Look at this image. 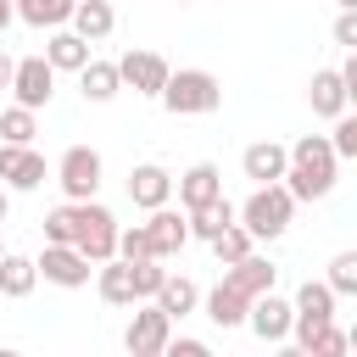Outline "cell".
<instances>
[{"label":"cell","mask_w":357,"mask_h":357,"mask_svg":"<svg viewBox=\"0 0 357 357\" xmlns=\"http://www.w3.org/2000/svg\"><path fill=\"white\" fill-rule=\"evenodd\" d=\"M335 167H340L335 139H329V134H301V139L290 145V173H284V184H290L296 201H324V195L335 190Z\"/></svg>","instance_id":"6da1fadb"},{"label":"cell","mask_w":357,"mask_h":357,"mask_svg":"<svg viewBox=\"0 0 357 357\" xmlns=\"http://www.w3.org/2000/svg\"><path fill=\"white\" fill-rule=\"evenodd\" d=\"M218 100H223V84H218L206 67H178V73L167 78V89H162V106H167L173 117H201V112H218Z\"/></svg>","instance_id":"7a4b0ae2"},{"label":"cell","mask_w":357,"mask_h":357,"mask_svg":"<svg viewBox=\"0 0 357 357\" xmlns=\"http://www.w3.org/2000/svg\"><path fill=\"white\" fill-rule=\"evenodd\" d=\"M290 212H296V195H290V184L279 178V184H257V190H251V201L240 206V223H245L257 240H279V234L290 229Z\"/></svg>","instance_id":"3957f363"},{"label":"cell","mask_w":357,"mask_h":357,"mask_svg":"<svg viewBox=\"0 0 357 357\" xmlns=\"http://www.w3.org/2000/svg\"><path fill=\"white\" fill-rule=\"evenodd\" d=\"M324 324H335V284H329V279H307V284L296 290V329H290L296 346L307 351Z\"/></svg>","instance_id":"277c9868"},{"label":"cell","mask_w":357,"mask_h":357,"mask_svg":"<svg viewBox=\"0 0 357 357\" xmlns=\"http://www.w3.org/2000/svg\"><path fill=\"white\" fill-rule=\"evenodd\" d=\"M167 340H173V312H167L162 301L139 307V312L128 318V329H123L128 357H162V351H167Z\"/></svg>","instance_id":"5b68a950"},{"label":"cell","mask_w":357,"mask_h":357,"mask_svg":"<svg viewBox=\"0 0 357 357\" xmlns=\"http://www.w3.org/2000/svg\"><path fill=\"white\" fill-rule=\"evenodd\" d=\"M117 218L106 212V206H95V201H78V251L89 257V262H112L117 257Z\"/></svg>","instance_id":"8992f818"},{"label":"cell","mask_w":357,"mask_h":357,"mask_svg":"<svg viewBox=\"0 0 357 357\" xmlns=\"http://www.w3.org/2000/svg\"><path fill=\"white\" fill-rule=\"evenodd\" d=\"M56 184L67 190V201H89L100 190V151L95 145H67L61 167H56Z\"/></svg>","instance_id":"52a82bcc"},{"label":"cell","mask_w":357,"mask_h":357,"mask_svg":"<svg viewBox=\"0 0 357 357\" xmlns=\"http://www.w3.org/2000/svg\"><path fill=\"white\" fill-rule=\"evenodd\" d=\"M11 95L22 100V106H50V95H56V67H50V56H22L17 61V78H11Z\"/></svg>","instance_id":"ba28073f"},{"label":"cell","mask_w":357,"mask_h":357,"mask_svg":"<svg viewBox=\"0 0 357 357\" xmlns=\"http://www.w3.org/2000/svg\"><path fill=\"white\" fill-rule=\"evenodd\" d=\"M251 329H257V340H268V346H279V340H290V329H296V301H284V296H257L251 301V318H245Z\"/></svg>","instance_id":"9c48e42d"},{"label":"cell","mask_w":357,"mask_h":357,"mask_svg":"<svg viewBox=\"0 0 357 357\" xmlns=\"http://www.w3.org/2000/svg\"><path fill=\"white\" fill-rule=\"evenodd\" d=\"M39 273H45L50 284H61V290H78V284H89V257H84L78 245H56V240H45Z\"/></svg>","instance_id":"30bf717a"},{"label":"cell","mask_w":357,"mask_h":357,"mask_svg":"<svg viewBox=\"0 0 357 357\" xmlns=\"http://www.w3.org/2000/svg\"><path fill=\"white\" fill-rule=\"evenodd\" d=\"M117 67H123V84H134V95H162L167 78H173V67L156 50H128Z\"/></svg>","instance_id":"8fae6325"},{"label":"cell","mask_w":357,"mask_h":357,"mask_svg":"<svg viewBox=\"0 0 357 357\" xmlns=\"http://www.w3.org/2000/svg\"><path fill=\"white\" fill-rule=\"evenodd\" d=\"M167 195H173V173H167L162 162H139V167L128 173V201H134V206L156 212V206H167Z\"/></svg>","instance_id":"7c38bea8"},{"label":"cell","mask_w":357,"mask_h":357,"mask_svg":"<svg viewBox=\"0 0 357 357\" xmlns=\"http://www.w3.org/2000/svg\"><path fill=\"white\" fill-rule=\"evenodd\" d=\"M0 178H6L11 190H39V184H45V156L6 139V145H0Z\"/></svg>","instance_id":"4fadbf2b"},{"label":"cell","mask_w":357,"mask_h":357,"mask_svg":"<svg viewBox=\"0 0 357 357\" xmlns=\"http://www.w3.org/2000/svg\"><path fill=\"white\" fill-rule=\"evenodd\" d=\"M240 167H245V178H251V184H279V178L290 173V151H284V145H273V139H257V145H245Z\"/></svg>","instance_id":"5bb4252c"},{"label":"cell","mask_w":357,"mask_h":357,"mask_svg":"<svg viewBox=\"0 0 357 357\" xmlns=\"http://www.w3.org/2000/svg\"><path fill=\"white\" fill-rule=\"evenodd\" d=\"M218 195H223V173H218L212 162H195V167L178 173V201H184V212H195V206H206V201H218Z\"/></svg>","instance_id":"9a60e30c"},{"label":"cell","mask_w":357,"mask_h":357,"mask_svg":"<svg viewBox=\"0 0 357 357\" xmlns=\"http://www.w3.org/2000/svg\"><path fill=\"white\" fill-rule=\"evenodd\" d=\"M273 273H279V268H273V262H268V257H257V251H251V257H240V262H229V268H223V279H229V284H234V290H240V296H251V301H257V296H268V290H273Z\"/></svg>","instance_id":"2e32d148"},{"label":"cell","mask_w":357,"mask_h":357,"mask_svg":"<svg viewBox=\"0 0 357 357\" xmlns=\"http://www.w3.org/2000/svg\"><path fill=\"white\" fill-rule=\"evenodd\" d=\"M307 100H312L318 117H340V112L351 106V100H346V78H340V67H318L312 84H307Z\"/></svg>","instance_id":"e0dca14e"},{"label":"cell","mask_w":357,"mask_h":357,"mask_svg":"<svg viewBox=\"0 0 357 357\" xmlns=\"http://www.w3.org/2000/svg\"><path fill=\"white\" fill-rule=\"evenodd\" d=\"M151 240H156V257H162V262L178 257V251L190 245V212L178 218L173 206H156V212H151Z\"/></svg>","instance_id":"ac0fdd59"},{"label":"cell","mask_w":357,"mask_h":357,"mask_svg":"<svg viewBox=\"0 0 357 357\" xmlns=\"http://www.w3.org/2000/svg\"><path fill=\"white\" fill-rule=\"evenodd\" d=\"M100 301H112V307H134V301H139V290H134V262H128V257L100 262Z\"/></svg>","instance_id":"d6986e66"},{"label":"cell","mask_w":357,"mask_h":357,"mask_svg":"<svg viewBox=\"0 0 357 357\" xmlns=\"http://www.w3.org/2000/svg\"><path fill=\"white\" fill-rule=\"evenodd\" d=\"M206 318H212L218 329H240V324L251 318V296H240V290H234V284L223 279V284H218V290L206 296Z\"/></svg>","instance_id":"ffe728a7"},{"label":"cell","mask_w":357,"mask_h":357,"mask_svg":"<svg viewBox=\"0 0 357 357\" xmlns=\"http://www.w3.org/2000/svg\"><path fill=\"white\" fill-rule=\"evenodd\" d=\"M45 56H50L56 73H84V67H89V39H84L78 28H73V33H50Z\"/></svg>","instance_id":"44dd1931"},{"label":"cell","mask_w":357,"mask_h":357,"mask_svg":"<svg viewBox=\"0 0 357 357\" xmlns=\"http://www.w3.org/2000/svg\"><path fill=\"white\" fill-rule=\"evenodd\" d=\"M39 284V262H28V257H17V251H6L0 257V296H11V301H22L28 290Z\"/></svg>","instance_id":"7402d4cb"},{"label":"cell","mask_w":357,"mask_h":357,"mask_svg":"<svg viewBox=\"0 0 357 357\" xmlns=\"http://www.w3.org/2000/svg\"><path fill=\"white\" fill-rule=\"evenodd\" d=\"M73 28L95 45V39H106L112 28H117V11H112V0H78V11H73Z\"/></svg>","instance_id":"603a6c76"},{"label":"cell","mask_w":357,"mask_h":357,"mask_svg":"<svg viewBox=\"0 0 357 357\" xmlns=\"http://www.w3.org/2000/svg\"><path fill=\"white\" fill-rule=\"evenodd\" d=\"M78 84H84V100H112V95L123 89V67H117V61H95V56H89V67L78 73Z\"/></svg>","instance_id":"cb8c5ba5"},{"label":"cell","mask_w":357,"mask_h":357,"mask_svg":"<svg viewBox=\"0 0 357 357\" xmlns=\"http://www.w3.org/2000/svg\"><path fill=\"white\" fill-rule=\"evenodd\" d=\"M229 223H240V212H234V206H229V201H223V195H218V201H206V206H195V212H190V234H195V240H218V234H223V229H229Z\"/></svg>","instance_id":"d4e9b609"},{"label":"cell","mask_w":357,"mask_h":357,"mask_svg":"<svg viewBox=\"0 0 357 357\" xmlns=\"http://www.w3.org/2000/svg\"><path fill=\"white\" fill-rule=\"evenodd\" d=\"M73 11H78V0H28V6H17V17L33 22V28H61V22H73Z\"/></svg>","instance_id":"484cf974"},{"label":"cell","mask_w":357,"mask_h":357,"mask_svg":"<svg viewBox=\"0 0 357 357\" xmlns=\"http://www.w3.org/2000/svg\"><path fill=\"white\" fill-rule=\"evenodd\" d=\"M156 301L173 312V318H184V312H195V301H201V290L184 279V273H167V284L156 290Z\"/></svg>","instance_id":"4316f807"},{"label":"cell","mask_w":357,"mask_h":357,"mask_svg":"<svg viewBox=\"0 0 357 357\" xmlns=\"http://www.w3.org/2000/svg\"><path fill=\"white\" fill-rule=\"evenodd\" d=\"M0 134H6L11 145H28V139L39 134V123H33V106H22V100H17V106H6V112H0Z\"/></svg>","instance_id":"83f0119b"},{"label":"cell","mask_w":357,"mask_h":357,"mask_svg":"<svg viewBox=\"0 0 357 357\" xmlns=\"http://www.w3.org/2000/svg\"><path fill=\"white\" fill-rule=\"evenodd\" d=\"M251 240H257V234H251L245 223H229V229H223V234L212 240V251H218V262L229 268V262H240V257H251Z\"/></svg>","instance_id":"f1b7e54d"},{"label":"cell","mask_w":357,"mask_h":357,"mask_svg":"<svg viewBox=\"0 0 357 357\" xmlns=\"http://www.w3.org/2000/svg\"><path fill=\"white\" fill-rule=\"evenodd\" d=\"M45 240H56V245H73V240H78V201L45 212Z\"/></svg>","instance_id":"f546056e"},{"label":"cell","mask_w":357,"mask_h":357,"mask_svg":"<svg viewBox=\"0 0 357 357\" xmlns=\"http://www.w3.org/2000/svg\"><path fill=\"white\" fill-rule=\"evenodd\" d=\"M117 257H128V262H145V257H156L151 223H134V229H123V234H117Z\"/></svg>","instance_id":"4dcf8cb0"},{"label":"cell","mask_w":357,"mask_h":357,"mask_svg":"<svg viewBox=\"0 0 357 357\" xmlns=\"http://www.w3.org/2000/svg\"><path fill=\"white\" fill-rule=\"evenodd\" d=\"M167 284V268H162V257H145V262H134V290H139V301H156V290Z\"/></svg>","instance_id":"1f68e13d"},{"label":"cell","mask_w":357,"mask_h":357,"mask_svg":"<svg viewBox=\"0 0 357 357\" xmlns=\"http://www.w3.org/2000/svg\"><path fill=\"white\" fill-rule=\"evenodd\" d=\"M329 284H335V296H357V251L329 257Z\"/></svg>","instance_id":"d6a6232c"},{"label":"cell","mask_w":357,"mask_h":357,"mask_svg":"<svg viewBox=\"0 0 357 357\" xmlns=\"http://www.w3.org/2000/svg\"><path fill=\"white\" fill-rule=\"evenodd\" d=\"M312 357H340V351H351V340H346V329H335V324H324L318 335H312V346H307Z\"/></svg>","instance_id":"836d02e7"},{"label":"cell","mask_w":357,"mask_h":357,"mask_svg":"<svg viewBox=\"0 0 357 357\" xmlns=\"http://www.w3.org/2000/svg\"><path fill=\"white\" fill-rule=\"evenodd\" d=\"M329 139H335V151H340V156H351V162H357V112H340Z\"/></svg>","instance_id":"e575fe53"},{"label":"cell","mask_w":357,"mask_h":357,"mask_svg":"<svg viewBox=\"0 0 357 357\" xmlns=\"http://www.w3.org/2000/svg\"><path fill=\"white\" fill-rule=\"evenodd\" d=\"M335 45H346V50H357V6L335 17Z\"/></svg>","instance_id":"d590c367"},{"label":"cell","mask_w":357,"mask_h":357,"mask_svg":"<svg viewBox=\"0 0 357 357\" xmlns=\"http://www.w3.org/2000/svg\"><path fill=\"white\" fill-rule=\"evenodd\" d=\"M167 351H178V357H206V340H195V335H178V340H167Z\"/></svg>","instance_id":"8d00e7d4"},{"label":"cell","mask_w":357,"mask_h":357,"mask_svg":"<svg viewBox=\"0 0 357 357\" xmlns=\"http://www.w3.org/2000/svg\"><path fill=\"white\" fill-rule=\"evenodd\" d=\"M340 78H346V100L357 106V50L346 56V67H340Z\"/></svg>","instance_id":"74e56055"},{"label":"cell","mask_w":357,"mask_h":357,"mask_svg":"<svg viewBox=\"0 0 357 357\" xmlns=\"http://www.w3.org/2000/svg\"><path fill=\"white\" fill-rule=\"evenodd\" d=\"M11 78H17V61L0 50V89H11Z\"/></svg>","instance_id":"f35d334b"},{"label":"cell","mask_w":357,"mask_h":357,"mask_svg":"<svg viewBox=\"0 0 357 357\" xmlns=\"http://www.w3.org/2000/svg\"><path fill=\"white\" fill-rule=\"evenodd\" d=\"M11 11H17V6H11V0H0V33H6V22H11Z\"/></svg>","instance_id":"ab89813d"},{"label":"cell","mask_w":357,"mask_h":357,"mask_svg":"<svg viewBox=\"0 0 357 357\" xmlns=\"http://www.w3.org/2000/svg\"><path fill=\"white\" fill-rule=\"evenodd\" d=\"M346 340H351V351H357V324H351V329H346Z\"/></svg>","instance_id":"60d3db41"},{"label":"cell","mask_w":357,"mask_h":357,"mask_svg":"<svg viewBox=\"0 0 357 357\" xmlns=\"http://www.w3.org/2000/svg\"><path fill=\"white\" fill-rule=\"evenodd\" d=\"M0 223H6V190H0Z\"/></svg>","instance_id":"b9f144b4"},{"label":"cell","mask_w":357,"mask_h":357,"mask_svg":"<svg viewBox=\"0 0 357 357\" xmlns=\"http://www.w3.org/2000/svg\"><path fill=\"white\" fill-rule=\"evenodd\" d=\"M351 6H357V0H340V11H351Z\"/></svg>","instance_id":"7bdbcfd3"},{"label":"cell","mask_w":357,"mask_h":357,"mask_svg":"<svg viewBox=\"0 0 357 357\" xmlns=\"http://www.w3.org/2000/svg\"><path fill=\"white\" fill-rule=\"evenodd\" d=\"M17 6H28V0H17Z\"/></svg>","instance_id":"ee69618b"},{"label":"cell","mask_w":357,"mask_h":357,"mask_svg":"<svg viewBox=\"0 0 357 357\" xmlns=\"http://www.w3.org/2000/svg\"><path fill=\"white\" fill-rule=\"evenodd\" d=\"M0 257H6V251H0Z\"/></svg>","instance_id":"f6af8a7d"}]
</instances>
